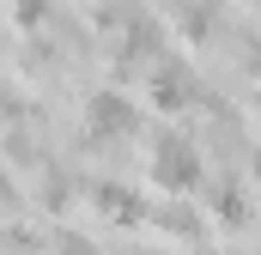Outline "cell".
Wrapping results in <instances>:
<instances>
[{"label":"cell","mask_w":261,"mask_h":255,"mask_svg":"<svg viewBox=\"0 0 261 255\" xmlns=\"http://www.w3.org/2000/svg\"><path fill=\"white\" fill-rule=\"evenodd\" d=\"M158 176H164L170 189H182L189 176H200V158H195V152H182L176 140H164V146H158Z\"/></svg>","instance_id":"cell-1"},{"label":"cell","mask_w":261,"mask_h":255,"mask_svg":"<svg viewBox=\"0 0 261 255\" xmlns=\"http://www.w3.org/2000/svg\"><path fill=\"white\" fill-rule=\"evenodd\" d=\"M97 122H103V134H128V128H134V110L116 97V91H103V97L91 104V128H97Z\"/></svg>","instance_id":"cell-2"}]
</instances>
